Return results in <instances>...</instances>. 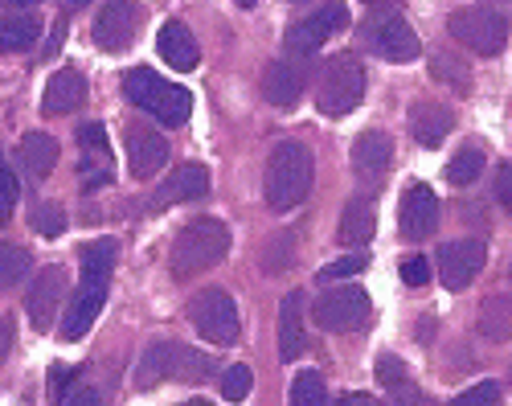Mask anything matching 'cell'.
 Masks as SVG:
<instances>
[{"label": "cell", "instance_id": "47", "mask_svg": "<svg viewBox=\"0 0 512 406\" xmlns=\"http://www.w3.org/2000/svg\"><path fill=\"white\" fill-rule=\"evenodd\" d=\"M238 5H242V9H254V5H259V0H238Z\"/></svg>", "mask_w": 512, "mask_h": 406}, {"label": "cell", "instance_id": "41", "mask_svg": "<svg viewBox=\"0 0 512 406\" xmlns=\"http://www.w3.org/2000/svg\"><path fill=\"white\" fill-rule=\"evenodd\" d=\"M70 382H74V370H70V365H54V370H50V402H54V406L66 398Z\"/></svg>", "mask_w": 512, "mask_h": 406}, {"label": "cell", "instance_id": "21", "mask_svg": "<svg viewBox=\"0 0 512 406\" xmlns=\"http://www.w3.org/2000/svg\"><path fill=\"white\" fill-rule=\"evenodd\" d=\"M308 345V329H304V292H287L279 300V357L295 361Z\"/></svg>", "mask_w": 512, "mask_h": 406}, {"label": "cell", "instance_id": "13", "mask_svg": "<svg viewBox=\"0 0 512 406\" xmlns=\"http://www.w3.org/2000/svg\"><path fill=\"white\" fill-rule=\"evenodd\" d=\"M123 148H127V169H132L136 181L156 177L164 169V160H168V140L148 124H127L123 128Z\"/></svg>", "mask_w": 512, "mask_h": 406}, {"label": "cell", "instance_id": "18", "mask_svg": "<svg viewBox=\"0 0 512 406\" xmlns=\"http://www.w3.org/2000/svg\"><path fill=\"white\" fill-rule=\"evenodd\" d=\"M78 148H82V185L99 189L111 181V144L103 124H82L78 128Z\"/></svg>", "mask_w": 512, "mask_h": 406}, {"label": "cell", "instance_id": "38", "mask_svg": "<svg viewBox=\"0 0 512 406\" xmlns=\"http://www.w3.org/2000/svg\"><path fill=\"white\" fill-rule=\"evenodd\" d=\"M496 402H500V386L496 382H480L472 390H463L451 406H496Z\"/></svg>", "mask_w": 512, "mask_h": 406}, {"label": "cell", "instance_id": "20", "mask_svg": "<svg viewBox=\"0 0 512 406\" xmlns=\"http://www.w3.org/2000/svg\"><path fill=\"white\" fill-rule=\"evenodd\" d=\"M82 103H87V78H82L74 66L54 70L50 83H46V95H41V111L46 115H70Z\"/></svg>", "mask_w": 512, "mask_h": 406}, {"label": "cell", "instance_id": "16", "mask_svg": "<svg viewBox=\"0 0 512 406\" xmlns=\"http://www.w3.org/2000/svg\"><path fill=\"white\" fill-rule=\"evenodd\" d=\"M205 193H209L205 165H197V160H185V165H177L173 173L164 177V185L152 193V206L148 210H168V206H181V201H193V197H205Z\"/></svg>", "mask_w": 512, "mask_h": 406}, {"label": "cell", "instance_id": "19", "mask_svg": "<svg viewBox=\"0 0 512 406\" xmlns=\"http://www.w3.org/2000/svg\"><path fill=\"white\" fill-rule=\"evenodd\" d=\"M447 132H455V111L447 103H435V99H422L410 107V136L422 144V148H439L447 140Z\"/></svg>", "mask_w": 512, "mask_h": 406}, {"label": "cell", "instance_id": "1", "mask_svg": "<svg viewBox=\"0 0 512 406\" xmlns=\"http://www.w3.org/2000/svg\"><path fill=\"white\" fill-rule=\"evenodd\" d=\"M115 238H95L82 247V279H78V288L74 296L66 300V316H62V337L66 341H82L87 337V329L95 324L103 300H107V288H111V271H115Z\"/></svg>", "mask_w": 512, "mask_h": 406}, {"label": "cell", "instance_id": "23", "mask_svg": "<svg viewBox=\"0 0 512 406\" xmlns=\"http://www.w3.org/2000/svg\"><path fill=\"white\" fill-rule=\"evenodd\" d=\"M394 165V140L386 132H361L353 144V169L369 181H381Z\"/></svg>", "mask_w": 512, "mask_h": 406}, {"label": "cell", "instance_id": "32", "mask_svg": "<svg viewBox=\"0 0 512 406\" xmlns=\"http://www.w3.org/2000/svg\"><path fill=\"white\" fill-rule=\"evenodd\" d=\"M29 226H33L37 234H46V238H58V234L66 230V214L54 206V201H33Z\"/></svg>", "mask_w": 512, "mask_h": 406}, {"label": "cell", "instance_id": "10", "mask_svg": "<svg viewBox=\"0 0 512 406\" xmlns=\"http://www.w3.org/2000/svg\"><path fill=\"white\" fill-rule=\"evenodd\" d=\"M140 25H144L140 5H132V0H107L95 17V46L107 54H119L127 46H136Z\"/></svg>", "mask_w": 512, "mask_h": 406}, {"label": "cell", "instance_id": "43", "mask_svg": "<svg viewBox=\"0 0 512 406\" xmlns=\"http://www.w3.org/2000/svg\"><path fill=\"white\" fill-rule=\"evenodd\" d=\"M58 406H103V394H99L95 386H78V390H70V398L58 402Z\"/></svg>", "mask_w": 512, "mask_h": 406}, {"label": "cell", "instance_id": "42", "mask_svg": "<svg viewBox=\"0 0 512 406\" xmlns=\"http://www.w3.org/2000/svg\"><path fill=\"white\" fill-rule=\"evenodd\" d=\"M496 197H500V206L512 214V160L500 165V173H496Z\"/></svg>", "mask_w": 512, "mask_h": 406}, {"label": "cell", "instance_id": "40", "mask_svg": "<svg viewBox=\"0 0 512 406\" xmlns=\"http://www.w3.org/2000/svg\"><path fill=\"white\" fill-rule=\"evenodd\" d=\"M402 279L410 283V288H426V283H431V263H426L422 255H406L402 259Z\"/></svg>", "mask_w": 512, "mask_h": 406}, {"label": "cell", "instance_id": "50", "mask_svg": "<svg viewBox=\"0 0 512 406\" xmlns=\"http://www.w3.org/2000/svg\"><path fill=\"white\" fill-rule=\"evenodd\" d=\"M13 5H37V0H13Z\"/></svg>", "mask_w": 512, "mask_h": 406}, {"label": "cell", "instance_id": "39", "mask_svg": "<svg viewBox=\"0 0 512 406\" xmlns=\"http://www.w3.org/2000/svg\"><path fill=\"white\" fill-rule=\"evenodd\" d=\"M365 267H369L365 255H345V259H336V263H328V267L320 271V283H328V279H345V275H361Z\"/></svg>", "mask_w": 512, "mask_h": 406}, {"label": "cell", "instance_id": "9", "mask_svg": "<svg viewBox=\"0 0 512 406\" xmlns=\"http://www.w3.org/2000/svg\"><path fill=\"white\" fill-rule=\"evenodd\" d=\"M365 46L377 54V58H386V62H414L422 54V42H418V33L398 17V13H377L373 21H365Z\"/></svg>", "mask_w": 512, "mask_h": 406}, {"label": "cell", "instance_id": "51", "mask_svg": "<svg viewBox=\"0 0 512 406\" xmlns=\"http://www.w3.org/2000/svg\"><path fill=\"white\" fill-rule=\"evenodd\" d=\"M496 5H508V0H496Z\"/></svg>", "mask_w": 512, "mask_h": 406}, {"label": "cell", "instance_id": "34", "mask_svg": "<svg viewBox=\"0 0 512 406\" xmlns=\"http://www.w3.org/2000/svg\"><path fill=\"white\" fill-rule=\"evenodd\" d=\"M213 374V361L205 353H193V349H181L177 345V370L173 378H185V382H205Z\"/></svg>", "mask_w": 512, "mask_h": 406}, {"label": "cell", "instance_id": "8", "mask_svg": "<svg viewBox=\"0 0 512 406\" xmlns=\"http://www.w3.org/2000/svg\"><path fill=\"white\" fill-rule=\"evenodd\" d=\"M349 25V5L345 0H324V5L316 9V13H308L304 21H295L291 29H287V54H295V58H308V54H316L332 33H340Z\"/></svg>", "mask_w": 512, "mask_h": 406}, {"label": "cell", "instance_id": "24", "mask_svg": "<svg viewBox=\"0 0 512 406\" xmlns=\"http://www.w3.org/2000/svg\"><path fill=\"white\" fill-rule=\"evenodd\" d=\"M17 160L25 165L29 181H46L54 173V165H58V140L46 136V132H29L21 140V148H17Z\"/></svg>", "mask_w": 512, "mask_h": 406}, {"label": "cell", "instance_id": "17", "mask_svg": "<svg viewBox=\"0 0 512 406\" xmlns=\"http://www.w3.org/2000/svg\"><path fill=\"white\" fill-rule=\"evenodd\" d=\"M398 226L410 242L426 238L435 226H439V197L431 185H410L406 197H402V206H398Z\"/></svg>", "mask_w": 512, "mask_h": 406}, {"label": "cell", "instance_id": "28", "mask_svg": "<svg viewBox=\"0 0 512 406\" xmlns=\"http://www.w3.org/2000/svg\"><path fill=\"white\" fill-rule=\"evenodd\" d=\"M173 370H177V345H152L140 361V370H136V386L148 390L164 378H173Z\"/></svg>", "mask_w": 512, "mask_h": 406}, {"label": "cell", "instance_id": "3", "mask_svg": "<svg viewBox=\"0 0 512 406\" xmlns=\"http://www.w3.org/2000/svg\"><path fill=\"white\" fill-rule=\"evenodd\" d=\"M226 255H230V226L218 218H197L177 234L168 263H173L177 279H193L209 267H218Z\"/></svg>", "mask_w": 512, "mask_h": 406}, {"label": "cell", "instance_id": "26", "mask_svg": "<svg viewBox=\"0 0 512 406\" xmlns=\"http://www.w3.org/2000/svg\"><path fill=\"white\" fill-rule=\"evenodd\" d=\"M476 329H480L492 345H504V341L512 337V296L492 292V296L480 304V320H476Z\"/></svg>", "mask_w": 512, "mask_h": 406}, {"label": "cell", "instance_id": "6", "mask_svg": "<svg viewBox=\"0 0 512 406\" xmlns=\"http://www.w3.org/2000/svg\"><path fill=\"white\" fill-rule=\"evenodd\" d=\"M189 320L197 337H205L209 345H238L242 337V320H238V304L230 292L222 288H205L189 300Z\"/></svg>", "mask_w": 512, "mask_h": 406}, {"label": "cell", "instance_id": "29", "mask_svg": "<svg viewBox=\"0 0 512 406\" xmlns=\"http://www.w3.org/2000/svg\"><path fill=\"white\" fill-rule=\"evenodd\" d=\"M484 173V152L480 148H459L447 165V181L451 185H472Z\"/></svg>", "mask_w": 512, "mask_h": 406}, {"label": "cell", "instance_id": "14", "mask_svg": "<svg viewBox=\"0 0 512 406\" xmlns=\"http://www.w3.org/2000/svg\"><path fill=\"white\" fill-rule=\"evenodd\" d=\"M62 300H66V271L58 263L41 267L37 279H33V288H29V300H25V312L33 320V329H41V333L54 329Z\"/></svg>", "mask_w": 512, "mask_h": 406}, {"label": "cell", "instance_id": "36", "mask_svg": "<svg viewBox=\"0 0 512 406\" xmlns=\"http://www.w3.org/2000/svg\"><path fill=\"white\" fill-rule=\"evenodd\" d=\"M17 197H21V193H17V177H13V169L5 165V152H0V226L13 218Z\"/></svg>", "mask_w": 512, "mask_h": 406}, {"label": "cell", "instance_id": "25", "mask_svg": "<svg viewBox=\"0 0 512 406\" xmlns=\"http://www.w3.org/2000/svg\"><path fill=\"white\" fill-rule=\"evenodd\" d=\"M373 230H377V206H373V197L361 193L345 206V214H340V242H345V247H365Z\"/></svg>", "mask_w": 512, "mask_h": 406}, {"label": "cell", "instance_id": "7", "mask_svg": "<svg viewBox=\"0 0 512 406\" xmlns=\"http://www.w3.org/2000/svg\"><path fill=\"white\" fill-rule=\"evenodd\" d=\"M447 29H451L455 42H463L472 54H484V58H496L508 46V21L496 9H484V5L455 9L447 17Z\"/></svg>", "mask_w": 512, "mask_h": 406}, {"label": "cell", "instance_id": "31", "mask_svg": "<svg viewBox=\"0 0 512 406\" xmlns=\"http://www.w3.org/2000/svg\"><path fill=\"white\" fill-rule=\"evenodd\" d=\"M431 62H435V66H431V74L439 78V83H447V87H451V91H459V95L472 91V74H467V66H463V62H455L451 54H435Z\"/></svg>", "mask_w": 512, "mask_h": 406}, {"label": "cell", "instance_id": "30", "mask_svg": "<svg viewBox=\"0 0 512 406\" xmlns=\"http://www.w3.org/2000/svg\"><path fill=\"white\" fill-rule=\"evenodd\" d=\"M291 406H332V402H328V390H324V382H320L316 370L295 374V382H291Z\"/></svg>", "mask_w": 512, "mask_h": 406}, {"label": "cell", "instance_id": "5", "mask_svg": "<svg viewBox=\"0 0 512 406\" xmlns=\"http://www.w3.org/2000/svg\"><path fill=\"white\" fill-rule=\"evenodd\" d=\"M365 99V66L357 54H336L324 74H320V87H316V107L328 119L349 115L353 107H361Z\"/></svg>", "mask_w": 512, "mask_h": 406}, {"label": "cell", "instance_id": "37", "mask_svg": "<svg viewBox=\"0 0 512 406\" xmlns=\"http://www.w3.org/2000/svg\"><path fill=\"white\" fill-rule=\"evenodd\" d=\"M250 386H254V374L246 370V365H230V374L222 378V394H226L230 402H242V398L250 394Z\"/></svg>", "mask_w": 512, "mask_h": 406}, {"label": "cell", "instance_id": "2", "mask_svg": "<svg viewBox=\"0 0 512 406\" xmlns=\"http://www.w3.org/2000/svg\"><path fill=\"white\" fill-rule=\"evenodd\" d=\"M312 177H316V165H312V152L308 144L300 140H283L271 160H267V206L275 214H287L295 206H304L308 193H312Z\"/></svg>", "mask_w": 512, "mask_h": 406}, {"label": "cell", "instance_id": "11", "mask_svg": "<svg viewBox=\"0 0 512 406\" xmlns=\"http://www.w3.org/2000/svg\"><path fill=\"white\" fill-rule=\"evenodd\" d=\"M369 316V292L365 288H332L316 300V324L328 333H353L357 324Z\"/></svg>", "mask_w": 512, "mask_h": 406}, {"label": "cell", "instance_id": "12", "mask_svg": "<svg viewBox=\"0 0 512 406\" xmlns=\"http://www.w3.org/2000/svg\"><path fill=\"white\" fill-rule=\"evenodd\" d=\"M439 279H443V288L447 292H459L467 288L488 263V247L480 238H459V242H447V247L439 251Z\"/></svg>", "mask_w": 512, "mask_h": 406}, {"label": "cell", "instance_id": "33", "mask_svg": "<svg viewBox=\"0 0 512 406\" xmlns=\"http://www.w3.org/2000/svg\"><path fill=\"white\" fill-rule=\"evenodd\" d=\"M25 271H29V255L21 247H13V242H0V292L13 288Z\"/></svg>", "mask_w": 512, "mask_h": 406}, {"label": "cell", "instance_id": "45", "mask_svg": "<svg viewBox=\"0 0 512 406\" xmlns=\"http://www.w3.org/2000/svg\"><path fill=\"white\" fill-rule=\"evenodd\" d=\"M365 5H369V9H398L402 0H365Z\"/></svg>", "mask_w": 512, "mask_h": 406}, {"label": "cell", "instance_id": "46", "mask_svg": "<svg viewBox=\"0 0 512 406\" xmlns=\"http://www.w3.org/2000/svg\"><path fill=\"white\" fill-rule=\"evenodd\" d=\"M5 349H9V320H0V357H5Z\"/></svg>", "mask_w": 512, "mask_h": 406}, {"label": "cell", "instance_id": "44", "mask_svg": "<svg viewBox=\"0 0 512 406\" xmlns=\"http://www.w3.org/2000/svg\"><path fill=\"white\" fill-rule=\"evenodd\" d=\"M332 406H373V398L369 394H345V398H336Z\"/></svg>", "mask_w": 512, "mask_h": 406}, {"label": "cell", "instance_id": "35", "mask_svg": "<svg viewBox=\"0 0 512 406\" xmlns=\"http://www.w3.org/2000/svg\"><path fill=\"white\" fill-rule=\"evenodd\" d=\"M377 382L386 386V390H406L410 386V370H406V361L402 357H394V353H381L377 357Z\"/></svg>", "mask_w": 512, "mask_h": 406}, {"label": "cell", "instance_id": "4", "mask_svg": "<svg viewBox=\"0 0 512 406\" xmlns=\"http://www.w3.org/2000/svg\"><path fill=\"white\" fill-rule=\"evenodd\" d=\"M123 95H127L132 107L156 115L160 124H168V128L185 124L189 111H193V95L185 87H177V83H164V78L156 70H148V66H136L132 74L123 78Z\"/></svg>", "mask_w": 512, "mask_h": 406}, {"label": "cell", "instance_id": "49", "mask_svg": "<svg viewBox=\"0 0 512 406\" xmlns=\"http://www.w3.org/2000/svg\"><path fill=\"white\" fill-rule=\"evenodd\" d=\"M70 5H74V9H78V5H91V0H70Z\"/></svg>", "mask_w": 512, "mask_h": 406}, {"label": "cell", "instance_id": "48", "mask_svg": "<svg viewBox=\"0 0 512 406\" xmlns=\"http://www.w3.org/2000/svg\"><path fill=\"white\" fill-rule=\"evenodd\" d=\"M181 406H209V402H201V398H193V402H181Z\"/></svg>", "mask_w": 512, "mask_h": 406}, {"label": "cell", "instance_id": "22", "mask_svg": "<svg viewBox=\"0 0 512 406\" xmlns=\"http://www.w3.org/2000/svg\"><path fill=\"white\" fill-rule=\"evenodd\" d=\"M156 50H160V58L173 66V70H197V62H201L197 37H193L181 21H164V25H160V33H156Z\"/></svg>", "mask_w": 512, "mask_h": 406}, {"label": "cell", "instance_id": "27", "mask_svg": "<svg viewBox=\"0 0 512 406\" xmlns=\"http://www.w3.org/2000/svg\"><path fill=\"white\" fill-rule=\"evenodd\" d=\"M41 37V21L37 13H21V17H5L0 21V54H21Z\"/></svg>", "mask_w": 512, "mask_h": 406}, {"label": "cell", "instance_id": "15", "mask_svg": "<svg viewBox=\"0 0 512 406\" xmlns=\"http://www.w3.org/2000/svg\"><path fill=\"white\" fill-rule=\"evenodd\" d=\"M304 87H308V62L304 58H295V62L279 58L263 74V95H267L271 107H295L304 95Z\"/></svg>", "mask_w": 512, "mask_h": 406}]
</instances>
